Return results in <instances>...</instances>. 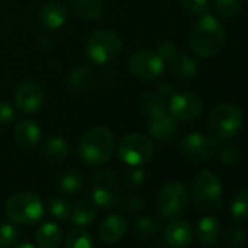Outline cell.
<instances>
[{
    "instance_id": "1",
    "label": "cell",
    "mask_w": 248,
    "mask_h": 248,
    "mask_svg": "<svg viewBox=\"0 0 248 248\" xmlns=\"http://www.w3.org/2000/svg\"><path fill=\"white\" fill-rule=\"evenodd\" d=\"M142 111L148 121L149 135L158 142H170L178 132L177 120L165 108L164 99L159 93L148 92L140 101Z\"/></svg>"
},
{
    "instance_id": "2",
    "label": "cell",
    "mask_w": 248,
    "mask_h": 248,
    "mask_svg": "<svg viewBox=\"0 0 248 248\" xmlns=\"http://www.w3.org/2000/svg\"><path fill=\"white\" fill-rule=\"evenodd\" d=\"M191 50L203 59L216 56L225 44V30L212 15L206 14L193 25L188 35Z\"/></svg>"
},
{
    "instance_id": "3",
    "label": "cell",
    "mask_w": 248,
    "mask_h": 248,
    "mask_svg": "<svg viewBox=\"0 0 248 248\" xmlns=\"http://www.w3.org/2000/svg\"><path fill=\"white\" fill-rule=\"evenodd\" d=\"M115 151L114 133L107 127L89 129L79 142V156L88 165H102L108 162Z\"/></svg>"
},
{
    "instance_id": "4",
    "label": "cell",
    "mask_w": 248,
    "mask_h": 248,
    "mask_svg": "<svg viewBox=\"0 0 248 248\" xmlns=\"http://www.w3.org/2000/svg\"><path fill=\"white\" fill-rule=\"evenodd\" d=\"M6 216L19 225H32L44 215V204L40 196L32 191H21L8 199L5 203Z\"/></svg>"
},
{
    "instance_id": "5",
    "label": "cell",
    "mask_w": 248,
    "mask_h": 248,
    "mask_svg": "<svg viewBox=\"0 0 248 248\" xmlns=\"http://www.w3.org/2000/svg\"><path fill=\"white\" fill-rule=\"evenodd\" d=\"M191 196L196 206L202 210H216L223 203L220 180L210 171L199 172L191 183Z\"/></svg>"
},
{
    "instance_id": "6",
    "label": "cell",
    "mask_w": 248,
    "mask_h": 248,
    "mask_svg": "<svg viewBox=\"0 0 248 248\" xmlns=\"http://www.w3.org/2000/svg\"><path fill=\"white\" fill-rule=\"evenodd\" d=\"M244 114L241 108L232 102L216 105L209 115V129L217 139H231L242 127Z\"/></svg>"
},
{
    "instance_id": "7",
    "label": "cell",
    "mask_w": 248,
    "mask_h": 248,
    "mask_svg": "<svg viewBox=\"0 0 248 248\" xmlns=\"http://www.w3.org/2000/svg\"><path fill=\"white\" fill-rule=\"evenodd\" d=\"M123 48L120 35L109 30L93 32L86 41V54L98 64H107L115 60Z\"/></svg>"
},
{
    "instance_id": "8",
    "label": "cell",
    "mask_w": 248,
    "mask_h": 248,
    "mask_svg": "<svg viewBox=\"0 0 248 248\" xmlns=\"http://www.w3.org/2000/svg\"><path fill=\"white\" fill-rule=\"evenodd\" d=\"M156 204L164 219L167 220L180 219L186 213L188 206V196L183 183L180 181L167 183L158 193Z\"/></svg>"
},
{
    "instance_id": "9",
    "label": "cell",
    "mask_w": 248,
    "mask_h": 248,
    "mask_svg": "<svg viewBox=\"0 0 248 248\" xmlns=\"http://www.w3.org/2000/svg\"><path fill=\"white\" fill-rule=\"evenodd\" d=\"M155 148L152 140L142 133H130L124 136L118 145V156L129 167L148 164L154 156Z\"/></svg>"
},
{
    "instance_id": "10",
    "label": "cell",
    "mask_w": 248,
    "mask_h": 248,
    "mask_svg": "<svg viewBox=\"0 0 248 248\" xmlns=\"http://www.w3.org/2000/svg\"><path fill=\"white\" fill-rule=\"evenodd\" d=\"M92 202L101 209H114L120 203V188L111 171H98L92 177Z\"/></svg>"
},
{
    "instance_id": "11",
    "label": "cell",
    "mask_w": 248,
    "mask_h": 248,
    "mask_svg": "<svg viewBox=\"0 0 248 248\" xmlns=\"http://www.w3.org/2000/svg\"><path fill=\"white\" fill-rule=\"evenodd\" d=\"M217 149L216 139L204 133H190L180 142V152L184 158L194 162L210 159Z\"/></svg>"
},
{
    "instance_id": "12",
    "label": "cell",
    "mask_w": 248,
    "mask_h": 248,
    "mask_svg": "<svg viewBox=\"0 0 248 248\" xmlns=\"http://www.w3.org/2000/svg\"><path fill=\"white\" fill-rule=\"evenodd\" d=\"M164 67L165 64L158 54L148 50L136 51L129 60L130 73L143 82H151L159 78L164 72Z\"/></svg>"
},
{
    "instance_id": "13",
    "label": "cell",
    "mask_w": 248,
    "mask_h": 248,
    "mask_svg": "<svg viewBox=\"0 0 248 248\" xmlns=\"http://www.w3.org/2000/svg\"><path fill=\"white\" fill-rule=\"evenodd\" d=\"M168 107V111L172 114V117L181 121L196 120L203 111L202 99L190 91H178L171 93Z\"/></svg>"
},
{
    "instance_id": "14",
    "label": "cell",
    "mask_w": 248,
    "mask_h": 248,
    "mask_svg": "<svg viewBox=\"0 0 248 248\" xmlns=\"http://www.w3.org/2000/svg\"><path fill=\"white\" fill-rule=\"evenodd\" d=\"M15 105L24 114H34L41 109L46 101L43 88L35 80L21 82L14 92Z\"/></svg>"
},
{
    "instance_id": "15",
    "label": "cell",
    "mask_w": 248,
    "mask_h": 248,
    "mask_svg": "<svg viewBox=\"0 0 248 248\" xmlns=\"http://www.w3.org/2000/svg\"><path fill=\"white\" fill-rule=\"evenodd\" d=\"M127 231V220L118 213L107 216L98 228L99 238L107 244H117L123 239Z\"/></svg>"
},
{
    "instance_id": "16",
    "label": "cell",
    "mask_w": 248,
    "mask_h": 248,
    "mask_svg": "<svg viewBox=\"0 0 248 248\" xmlns=\"http://www.w3.org/2000/svg\"><path fill=\"white\" fill-rule=\"evenodd\" d=\"M67 21V9L60 2L46 3L38 14V24L44 30H59Z\"/></svg>"
},
{
    "instance_id": "17",
    "label": "cell",
    "mask_w": 248,
    "mask_h": 248,
    "mask_svg": "<svg viewBox=\"0 0 248 248\" xmlns=\"http://www.w3.org/2000/svg\"><path fill=\"white\" fill-rule=\"evenodd\" d=\"M193 238V228L186 220H171V223L164 231V239L168 245L174 248H183L187 247L191 242Z\"/></svg>"
},
{
    "instance_id": "18",
    "label": "cell",
    "mask_w": 248,
    "mask_h": 248,
    "mask_svg": "<svg viewBox=\"0 0 248 248\" xmlns=\"http://www.w3.org/2000/svg\"><path fill=\"white\" fill-rule=\"evenodd\" d=\"M41 138L40 126L32 120H22L16 124L15 127V139L19 146L25 149H31L37 146Z\"/></svg>"
},
{
    "instance_id": "19",
    "label": "cell",
    "mask_w": 248,
    "mask_h": 248,
    "mask_svg": "<svg viewBox=\"0 0 248 248\" xmlns=\"http://www.w3.org/2000/svg\"><path fill=\"white\" fill-rule=\"evenodd\" d=\"M168 66H170L172 75L180 80H190L197 75L196 62L190 56L180 53V51H177V54L171 59Z\"/></svg>"
},
{
    "instance_id": "20",
    "label": "cell",
    "mask_w": 248,
    "mask_h": 248,
    "mask_svg": "<svg viewBox=\"0 0 248 248\" xmlns=\"http://www.w3.org/2000/svg\"><path fill=\"white\" fill-rule=\"evenodd\" d=\"M196 238L203 245L215 244L220 233V222L215 216H204L196 226Z\"/></svg>"
},
{
    "instance_id": "21",
    "label": "cell",
    "mask_w": 248,
    "mask_h": 248,
    "mask_svg": "<svg viewBox=\"0 0 248 248\" xmlns=\"http://www.w3.org/2000/svg\"><path fill=\"white\" fill-rule=\"evenodd\" d=\"M62 236V228L54 222L43 223L35 232V241L40 248H59Z\"/></svg>"
},
{
    "instance_id": "22",
    "label": "cell",
    "mask_w": 248,
    "mask_h": 248,
    "mask_svg": "<svg viewBox=\"0 0 248 248\" xmlns=\"http://www.w3.org/2000/svg\"><path fill=\"white\" fill-rule=\"evenodd\" d=\"M41 154L46 159L53 161V162H60L63 159H66L70 154V146L69 143L59 136H53L48 138L43 146H41Z\"/></svg>"
},
{
    "instance_id": "23",
    "label": "cell",
    "mask_w": 248,
    "mask_h": 248,
    "mask_svg": "<svg viewBox=\"0 0 248 248\" xmlns=\"http://www.w3.org/2000/svg\"><path fill=\"white\" fill-rule=\"evenodd\" d=\"M96 215H98L96 204L92 202V199L91 200L83 199V200H79L72 207L70 219L78 226H86V225H89V223H92L95 220Z\"/></svg>"
},
{
    "instance_id": "24",
    "label": "cell",
    "mask_w": 248,
    "mask_h": 248,
    "mask_svg": "<svg viewBox=\"0 0 248 248\" xmlns=\"http://www.w3.org/2000/svg\"><path fill=\"white\" fill-rule=\"evenodd\" d=\"M72 11L85 21L99 18L102 12V0H69Z\"/></svg>"
},
{
    "instance_id": "25",
    "label": "cell",
    "mask_w": 248,
    "mask_h": 248,
    "mask_svg": "<svg viewBox=\"0 0 248 248\" xmlns=\"http://www.w3.org/2000/svg\"><path fill=\"white\" fill-rule=\"evenodd\" d=\"M59 188L66 194H76L85 186V178L79 171H66L59 177Z\"/></svg>"
},
{
    "instance_id": "26",
    "label": "cell",
    "mask_w": 248,
    "mask_h": 248,
    "mask_svg": "<svg viewBox=\"0 0 248 248\" xmlns=\"http://www.w3.org/2000/svg\"><path fill=\"white\" fill-rule=\"evenodd\" d=\"M92 80H93V73L88 67H78L72 70L67 78L69 86L76 92L86 91L92 85Z\"/></svg>"
},
{
    "instance_id": "27",
    "label": "cell",
    "mask_w": 248,
    "mask_h": 248,
    "mask_svg": "<svg viewBox=\"0 0 248 248\" xmlns=\"http://www.w3.org/2000/svg\"><path fill=\"white\" fill-rule=\"evenodd\" d=\"M64 248H93V241L88 231L73 228L66 236Z\"/></svg>"
},
{
    "instance_id": "28",
    "label": "cell",
    "mask_w": 248,
    "mask_h": 248,
    "mask_svg": "<svg viewBox=\"0 0 248 248\" xmlns=\"http://www.w3.org/2000/svg\"><path fill=\"white\" fill-rule=\"evenodd\" d=\"M231 215L236 220L248 219V187L239 190L231 203Z\"/></svg>"
},
{
    "instance_id": "29",
    "label": "cell",
    "mask_w": 248,
    "mask_h": 248,
    "mask_svg": "<svg viewBox=\"0 0 248 248\" xmlns=\"http://www.w3.org/2000/svg\"><path fill=\"white\" fill-rule=\"evenodd\" d=\"M145 183V172L138 167H129L121 174V184L129 190H138Z\"/></svg>"
},
{
    "instance_id": "30",
    "label": "cell",
    "mask_w": 248,
    "mask_h": 248,
    "mask_svg": "<svg viewBox=\"0 0 248 248\" xmlns=\"http://www.w3.org/2000/svg\"><path fill=\"white\" fill-rule=\"evenodd\" d=\"M48 210L50 213L56 217V219H60V220H64L67 217H70V213H72V206L70 203L60 197V196H53L50 200H48Z\"/></svg>"
},
{
    "instance_id": "31",
    "label": "cell",
    "mask_w": 248,
    "mask_h": 248,
    "mask_svg": "<svg viewBox=\"0 0 248 248\" xmlns=\"http://www.w3.org/2000/svg\"><path fill=\"white\" fill-rule=\"evenodd\" d=\"M161 229V223L154 216H143L136 222V233L140 238H151Z\"/></svg>"
},
{
    "instance_id": "32",
    "label": "cell",
    "mask_w": 248,
    "mask_h": 248,
    "mask_svg": "<svg viewBox=\"0 0 248 248\" xmlns=\"http://www.w3.org/2000/svg\"><path fill=\"white\" fill-rule=\"evenodd\" d=\"M215 11L222 18H233L241 11V0H213Z\"/></svg>"
},
{
    "instance_id": "33",
    "label": "cell",
    "mask_w": 248,
    "mask_h": 248,
    "mask_svg": "<svg viewBox=\"0 0 248 248\" xmlns=\"http://www.w3.org/2000/svg\"><path fill=\"white\" fill-rule=\"evenodd\" d=\"M217 158L219 161L226 165V167H232L235 164H238V161L241 159V151L236 145L233 143H225L219 152H217Z\"/></svg>"
},
{
    "instance_id": "34",
    "label": "cell",
    "mask_w": 248,
    "mask_h": 248,
    "mask_svg": "<svg viewBox=\"0 0 248 248\" xmlns=\"http://www.w3.org/2000/svg\"><path fill=\"white\" fill-rule=\"evenodd\" d=\"M180 5L186 12L196 16H203L209 14V8H210L209 0H180Z\"/></svg>"
},
{
    "instance_id": "35",
    "label": "cell",
    "mask_w": 248,
    "mask_h": 248,
    "mask_svg": "<svg viewBox=\"0 0 248 248\" xmlns=\"http://www.w3.org/2000/svg\"><path fill=\"white\" fill-rule=\"evenodd\" d=\"M226 248H239L245 242V232L239 226H231L223 238Z\"/></svg>"
},
{
    "instance_id": "36",
    "label": "cell",
    "mask_w": 248,
    "mask_h": 248,
    "mask_svg": "<svg viewBox=\"0 0 248 248\" xmlns=\"http://www.w3.org/2000/svg\"><path fill=\"white\" fill-rule=\"evenodd\" d=\"M18 229L11 223H0V247H12L18 241Z\"/></svg>"
},
{
    "instance_id": "37",
    "label": "cell",
    "mask_w": 248,
    "mask_h": 248,
    "mask_svg": "<svg viewBox=\"0 0 248 248\" xmlns=\"http://www.w3.org/2000/svg\"><path fill=\"white\" fill-rule=\"evenodd\" d=\"M177 51L178 50H177L175 44H172L171 41H164L156 48V54L164 62V64H168L171 62V59L177 54Z\"/></svg>"
},
{
    "instance_id": "38",
    "label": "cell",
    "mask_w": 248,
    "mask_h": 248,
    "mask_svg": "<svg viewBox=\"0 0 248 248\" xmlns=\"http://www.w3.org/2000/svg\"><path fill=\"white\" fill-rule=\"evenodd\" d=\"M124 209L127 212H132V213H139L145 209V200L140 199L139 196H129L126 200H124Z\"/></svg>"
},
{
    "instance_id": "39",
    "label": "cell",
    "mask_w": 248,
    "mask_h": 248,
    "mask_svg": "<svg viewBox=\"0 0 248 248\" xmlns=\"http://www.w3.org/2000/svg\"><path fill=\"white\" fill-rule=\"evenodd\" d=\"M15 120V109L9 102L0 101V124H9Z\"/></svg>"
},
{
    "instance_id": "40",
    "label": "cell",
    "mask_w": 248,
    "mask_h": 248,
    "mask_svg": "<svg viewBox=\"0 0 248 248\" xmlns=\"http://www.w3.org/2000/svg\"><path fill=\"white\" fill-rule=\"evenodd\" d=\"M161 96H171V93H172V89H171V86H168V85H162L161 88H159V92H158Z\"/></svg>"
},
{
    "instance_id": "41",
    "label": "cell",
    "mask_w": 248,
    "mask_h": 248,
    "mask_svg": "<svg viewBox=\"0 0 248 248\" xmlns=\"http://www.w3.org/2000/svg\"><path fill=\"white\" fill-rule=\"evenodd\" d=\"M15 248H37L34 244H30V242H24V244H19V245H16Z\"/></svg>"
},
{
    "instance_id": "42",
    "label": "cell",
    "mask_w": 248,
    "mask_h": 248,
    "mask_svg": "<svg viewBox=\"0 0 248 248\" xmlns=\"http://www.w3.org/2000/svg\"><path fill=\"white\" fill-rule=\"evenodd\" d=\"M154 248H165V247H161V245H156V247H154Z\"/></svg>"
},
{
    "instance_id": "43",
    "label": "cell",
    "mask_w": 248,
    "mask_h": 248,
    "mask_svg": "<svg viewBox=\"0 0 248 248\" xmlns=\"http://www.w3.org/2000/svg\"><path fill=\"white\" fill-rule=\"evenodd\" d=\"M0 248H3V247H0Z\"/></svg>"
}]
</instances>
